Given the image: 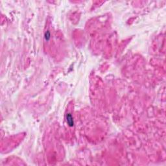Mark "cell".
Segmentation results:
<instances>
[{
	"mask_svg": "<svg viewBox=\"0 0 166 166\" xmlns=\"http://www.w3.org/2000/svg\"><path fill=\"white\" fill-rule=\"evenodd\" d=\"M66 122L68 125L70 127H73L74 125H75V123H74L73 118V116L71 115V113H68L66 114Z\"/></svg>",
	"mask_w": 166,
	"mask_h": 166,
	"instance_id": "cell-1",
	"label": "cell"
},
{
	"mask_svg": "<svg viewBox=\"0 0 166 166\" xmlns=\"http://www.w3.org/2000/svg\"><path fill=\"white\" fill-rule=\"evenodd\" d=\"M51 32L49 31H46L44 34V38L45 40L47 41V42H49L51 39Z\"/></svg>",
	"mask_w": 166,
	"mask_h": 166,
	"instance_id": "cell-2",
	"label": "cell"
}]
</instances>
